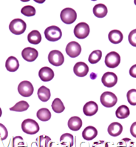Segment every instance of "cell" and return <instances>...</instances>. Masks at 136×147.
<instances>
[{"label":"cell","instance_id":"obj_28","mask_svg":"<svg viewBox=\"0 0 136 147\" xmlns=\"http://www.w3.org/2000/svg\"><path fill=\"white\" fill-rule=\"evenodd\" d=\"M29 104L28 102H27L25 100H21L18 102L15 106L13 107L10 108V110L13 111H17V112H22V111H25L26 110L28 109Z\"/></svg>","mask_w":136,"mask_h":147},{"label":"cell","instance_id":"obj_31","mask_svg":"<svg viewBox=\"0 0 136 147\" xmlns=\"http://www.w3.org/2000/svg\"><path fill=\"white\" fill-rule=\"evenodd\" d=\"M51 141V138L47 135H41L38 138L39 147H49V144Z\"/></svg>","mask_w":136,"mask_h":147},{"label":"cell","instance_id":"obj_32","mask_svg":"<svg viewBox=\"0 0 136 147\" xmlns=\"http://www.w3.org/2000/svg\"><path fill=\"white\" fill-rule=\"evenodd\" d=\"M127 100L132 106H136V89H130L127 94Z\"/></svg>","mask_w":136,"mask_h":147},{"label":"cell","instance_id":"obj_2","mask_svg":"<svg viewBox=\"0 0 136 147\" xmlns=\"http://www.w3.org/2000/svg\"><path fill=\"white\" fill-rule=\"evenodd\" d=\"M62 36L61 29L57 26L52 25L47 28L45 31V36L47 40L50 42H56L59 40Z\"/></svg>","mask_w":136,"mask_h":147},{"label":"cell","instance_id":"obj_13","mask_svg":"<svg viewBox=\"0 0 136 147\" xmlns=\"http://www.w3.org/2000/svg\"><path fill=\"white\" fill-rule=\"evenodd\" d=\"M73 72L75 75L79 77H84L89 72V67L85 63L79 62L75 63L73 67Z\"/></svg>","mask_w":136,"mask_h":147},{"label":"cell","instance_id":"obj_12","mask_svg":"<svg viewBox=\"0 0 136 147\" xmlns=\"http://www.w3.org/2000/svg\"><path fill=\"white\" fill-rule=\"evenodd\" d=\"M39 52L37 50L31 47H27L22 51V57L27 62H33L37 59Z\"/></svg>","mask_w":136,"mask_h":147},{"label":"cell","instance_id":"obj_27","mask_svg":"<svg viewBox=\"0 0 136 147\" xmlns=\"http://www.w3.org/2000/svg\"><path fill=\"white\" fill-rule=\"evenodd\" d=\"M51 107H52V109L53 110L54 112H56V113L58 114L61 113V112L65 111V109L64 103H63L62 101H61L59 98H56L53 101Z\"/></svg>","mask_w":136,"mask_h":147},{"label":"cell","instance_id":"obj_20","mask_svg":"<svg viewBox=\"0 0 136 147\" xmlns=\"http://www.w3.org/2000/svg\"><path fill=\"white\" fill-rule=\"evenodd\" d=\"M108 38L109 42L113 44H119L124 39V36L121 31L118 30H113L108 34Z\"/></svg>","mask_w":136,"mask_h":147},{"label":"cell","instance_id":"obj_29","mask_svg":"<svg viewBox=\"0 0 136 147\" xmlns=\"http://www.w3.org/2000/svg\"><path fill=\"white\" fill-rule=\"evenodd\" d=\"M102 57V52L100 50H95L91 53L89 56L88 60L91 64H95L99 63L101 60Z\"/></svg>","mask_w":136,"mask_h":147},{"label":"cell","instance_id":"obj_33","mask_svg":"<svg viewBox=\"0 0 136 147\" xmlns=\"http://www.w3.org/2000/svg\"><path fill=\"white\" fill-rule=\"evenodd\" d=\"M13 147H27L25 145L24 139L21 136H16L13 138Z\"/></svg>","mask_w":136,"mask_h":147},{"label":"cell","instance_id":"obj_25","mask_svg":"<svg viewBox=\"0 0 136 147\" xmlns=\"http://www.w3.org/2000/svg\"><path fill=\"white\" fill-rule=\"evenodd\" d=\"M129 115H130L129 109L125 105H122V106H119L115 111V115L119 119L127 118L129 116Z\"/></svg>","mask_w":136,"mask_h":147},{"label":"cell","instance_id":"obj_14","mask_svg":"<svg viewBox=\"0 0 136 147\" xmlns=\"http://www.w3.org/2000/svg\"><path fill=\"white\" fill-rule=\"evenodd\" d=\"M39 76L41 81L43 82H49L53 79L54 71L52 68L49 67H43L39 71Z\"/></svg>","mask_w":136,"mask_h":147},{"label":"cell","instance_id":"obj_22","mask_svg":"<svg viewBox=\"0 0 136 147\" xmlns=\"http://www.w3.org/2000/svg\"><path fill=\"white\" fill-rule=\"evenodd\" d=\"M38 97L39 100L42 102H47L50 100L51 97V94H50V90L48 88H47L46 86H41L37 92Z\"/></svg>","mask_w":136,"mask_h":147},{"label":"cell","instance_id":"obj_10","mask_svg":"<svg viewBox=\"0 0 136 147\" xmlns=\"http://www.w3.org/2000/svg\"><path fill=\"white\" fill-rule=\"evenodd\" d=\"M66 53L70 57L75 58L80 55L81 52V47L77 42L72 41L69 42L66 46Z\"/></svg>","mask_w":136,"mask_h":147},{"label":"cell","instance_id":"obj_11","mask_svg":"<svg viewBox=\"0 0 136 147\" xmlns=\"http://www.w3.org/2000/svg\"><path fill=\"white\" fill-rule=\"evenodd\" d=\"M101 82L107 88H112L116 85L118 82V77L113 72H106L102 76Z\"/></svg>","mask_w":136,"mask_h":147},{"label":"cell","instance_id":"obj_18","mask_svg":"<svg viewBox=\"0 0 136 147\" xmlns=\"http://www.w3.org/2000/svg\"><path fill=\"white\" fill-rule=\"evenodd\" d=\"M5 68L10 72L16 71L19 68V63L17 58L13 57V56L9 57L6 60Z\"/></svg>","mask_w":136,"mask_h":147},{"label":"cell","instance_id":"obj_24","mask_svg":"<svg viewBox=\"0 0 136 147\" xmlns=\"http://www.w3.org/2000/svg\"><path fill=\"white\" fill-rule=\"evenodd\" d=\"M27 40L30 43L33 45H38L41 41V35L37 30H33L31 31L27 35Z\"/></svg>","mask_w":136,"mask_h":147},{"label":"cell","instance_id":"obj_26","mask_svg":"<svg viewBox=\"0 0 136 147\" xmlns=\"http://www.w3.org/2000/svg\"><path fill=\"white\" fill-rule=\"evenodd\" d=\"M36 116H37L39 120L45 122V121H48L50 120V117H51V113L49 111V109H47L46 108H42L37 111Z\"/></svg>","mask_w":136,"mask_h":147},{"label":"cell","instance_id":"obj_6","mask_svg":"<svg viewBox=\"0 0 136 147\" xmlns=\"http://www.w3.org/2000/svg\"><path fill=\"white\" fill-rule=\"evenodd\" d=\"M90 27L86 22H80L74 28V35L80 40H84L90 34Z\"/></svg>","mask_w":136,"mask_h":147},{"label":"cell","instance_id":"obj_19","mask_svg":"<svg viewBox=\"0 0 136 147\" xmlns=\"http://www.w3.org/2000/svg\"><path fill=\"white\" fill-rule=\"evenodd\" d=\"M67 125L69 129L72 131H79L82 126V120L77 116L72 117L68 120Z\"/></svg>","mask_w":136,"mask_h":147},{"label":"cell","instance_id":"obj_16","mask_svg":"<svg viewBox=\"0 0 136 147\" xmlns=\"http://www.w3.org/2000/svg\"><path fill=\"white\" fill-rule=\"evenodd\" d=\"M98 135V130L95 127L89 126L84 129L82 132V137L84 140L87 141L93 140Z\"/></svg>","mask_w":136,"mask_h":147},{"label":"cell","instance_id":"obj_1","mask_svg":"<svg viewBox=\"0 0 136 147\" xmlns=\"http://www.w3.org/2000/svg\"><path fill=\"white\" fill-rule=\"evenodd\" d=\"M22 131L27 135H35L39 131V126L36 120L32 119H26L22 123Z\"/></svg>","mask_w":136,"mask_h":147},{"label":"cell","instance_id":"obj_23","mask_svg":"<svg viewBox=\"0 0 136 147\" xmlns=\"http://www.w3.org/2000/svg\"><path fill=\"white\" fill-rule=\"evenodd\" d=\"M60 144L65 147H73L74 145V137L70 133L63 134L60 138Z\"/></svg>","mask_w":136,"mask_h":147},{"label":"cell","instance_id":"obj_34","mask_svg":"<svg viewBox=\"0 0 136 147\" xmlns=\"http://www.w3.org/2000/svg\"><path fill=\"white\" fill-rule=\"evenodd\" d=\"M8 137V131L6 127L2 123H0V139L1 140H6Z\"/></svg>","mask_w":136,"mask_h":147},{"label":"cell","instance_id":"obj_39","mask_svg":"<svg viewBox=\"0 0 136 147\" xmlns=\"http://www.w3.org/2000/svg\"><path fill=\"white\" fill-rule=\"evenodd\" d=\"M2 109L0 108V117H2Z\"/></svg>","mask_w":136,"mask_h":147},{"label":"cell","instance_id":"obj_36","mask_svg":"<svg viewBox=\"0 0 136 147\" xmlns=\"http://www.w3.org/2000/svg\"><path fill=\"white\" fill-rule=\"evenodd\" d=\"M107 144H105V142L103 140H100V141L93 143V147H107Z\"/></svg>","mask_w":136,"mask_h":147},{"label":"cell","instance_id":"obj_15","mask_svg":"<svg viewBox=\"0 0 136 147\" xmlns=\"http://www.w3.org/2000/svg\"><path fill=\"white\" fill-rule=\"evenodd\" d=\"M99 110V106L94 101H89L84 106L83 111L86 116H93L97 113Z\"/></svg>","mask_w":136,"mask_h":147},{"label":"cell","instance_id":"obj_21","mask_svg":"<svg viewBox=\"0 0 136 147\" xmlns=\"http://www.w3.org/2000/svg\"><path fill=\"white\" fill-rule=\"evenodd\" d=\"M107 13V7L104 4H98L93 7V14L98 18H104Z\"/></svg>","mask_w":136,"mask_h":147},{"label":"cell","instance_id":"obj_17","mask_svg":"<svg viewBox=\"0 0 136 147\" xmlns=\"http://www.w3.org/2000/svg\"><path fill=\"white\" fill-rule=\"evenodd\" d=\"M107 131L109 135L112 137L119 136L123 131V126L121 123L118 122H113L111 124H109L108 126Z\"/></svg>","mask_w":136,"mask_h":147},{"label":"cell","instance_id":"obj_7","mask_svg":"<svg viewBox=\"0 0 136 147\" xmlns=\"http://www.w3.org/2000/svg\"><path fill=\"white\" fill-rule=\"evenodd\" d=\"M48 61L54 66H60L65 62V57L61 51L58 50L51 51L48 54Z\"/></svg>","mask_w":136,"mask_h":147},{"label":"cell","instance_id":"obj_38","mask_svg":"<svg viewBox=\"0 0 136 147\" xmlns=\"http://www.w3.org/2000/svg\"><path fill=\"white\" fill-rule=\"evenodd\" d=\"M129 74H130L131 77L136 78V64L133 65L130 68V69H129Z\"/></svg>","mask_w":136,"mask_h":147},{"label":"cell","instance_id":"obj_8","mask_svg":"<svg viewBox=\"0 0 136 147\" xmlns=\"http://www.w3.org/2000/svg\"><path fill=\"white\" fill-rule=\"evenodd\" d=\"M105 65L108 68H115L118 67L121 63L120 55L115 51H112L105 57Z\"/></svg>","mask_w":136,"mask_h":147},{"label":"cell","instance_id":"obj_37","mask_svg":"<svg viewBox=\"0 0 136 147\" xmlns=\"http://www.w3.org/2000/svg\"><path fill=\"white\" fill-rule=\"evenodd\" d=\"M130 133L131 135H133L134 138H136V122L133 123L131 125Z\"/></svg>","mask_w":136,"mask_h":147},{"label":"cell","instance_id":"obj_5","mask_svg":"<svg viewBox=\"0 0 136 147\" xmlns=\"http://www.w3.org/2000/svg\"><path fill=\"white\" fill-rule=\"evenodd\" d=\"M100 100L104 107L112 108L115 106L118 102V98L113 92H105L101 95Z\"/></svg>","mask_w":136,"mask_h":147},{"label":"cell","instance_id":"obj_35","mask_svg":"<svg viewBox=\"0 0 136 147\" xmlns=\"http://www.w3.org/2000/svg\"><path fill=\"white\" fill-rule=\"evenodd\" d=\"M128 40L131 45L136 47V29H134L129 34Z\"/></svg>","mask_w":136,"mask_h":147},{"label":"cell","instance_id":"obj_9","mask_svg":"<svg viewBox=\"0 0 136 147\" xmlns=\"http://www.w3.org/2000/svg\"><path fill=\"white\" fill-rule=\"evenodd\" d=\"M18 92L19 93V94L22 95V97H31V95L33 94L34 88L31 82L25 80L21 82L19 84Z\"/></svg>","mask_w":136,"mask_h":147},{"label":"cell","instance_id":"obj_30","mask_svg":"<svg viewBox=\"0 0 136 147\" xmlns=\"http://www.w3.org/2000/svg\"><path fill=\"white\" fill-rule=\"evenodd\" d=\"M21 13L25 16H33L36 14V9L32 5H26L22 7Z\"/></svg>","mask_w":136,"mask_h":147},{"label":"cell","instance_id":"obj_3","mask_svg":"<svg viewBox=\"0 0 136 147\" xmlns=\"http://www.w3.org/2000/svg\"><path fill=\"white\" fill-rule=\"evenodd\" d=\"M27 25L24 20L21 19H15L11 22L9 25V29L12 34L15 35H21L26 30Z\"/></svg>","mask_w":136,"mask_h":147},{"label":"cell","instance_id":"obj_4","mask_svg":"<svg viewBox=\"0 0 136 147\" xmlns=\"http://www.w3.org/2000/svg\"><path fill=\"white\" fill-rule=\"evenodd\" d=\"M61 21L65 24L70 25V24L73 23L77 19V13L75 11L73 8L70 7H67L63 9L60 14Z\"/></svg>","mask_w":136,"mask_h":147}]
</instances>
